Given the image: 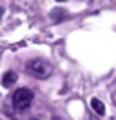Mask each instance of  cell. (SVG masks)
<instances>
[{"label": "cell", "instance_id": "52a82bcc", "mask_svg": "<svg viewBox=\"0 0 116 120\" xmlns=\"http://www.w3.org/2000/svg\"><path fill=\"white\" fill-rule=\"evenodd\" d=\"M60 2H65V0H60Z\"/></svg>", "mask_w": 116, "mask_h": 120}, {"label": "cell", "instance_id": "3957f363", "mask_svg": "<svg viewBox=\"0 0 116 120\" xmlns=\"http://www.w3.org/2000/svg\"><path fill=\"white\" fill-rule=\"evenodd\" d=\"M16 78H18V75H16L14 71H7V73H4V76H2V86H4V87H11V86L16 82Z\"/></svg>", "mask_w": 116, "mask_h": 120}, {"label": "cell", "instance_id": "5b68a950", "mask_svg": "<svg viewBox=\"0 0 116 120\" xmlns=\"http://www.w3.org/2000/svg\"><path fill=\"white\" fill-rule=\"evenodd\" d=\"M67 13H65V11H53V13H51V18H53V20H54V22H60V20H65V18H67Z\"/></svg>", "mask_w": 116, "mask_h": 120}, {"label": "cell", "instance_id": "8992f818", "mask_svg": "<svg viewBox=\"0 0 116 120\" xmlns=\"http://www.w3.org/2000/svg\"><path fill=\"white\" fill-rule=\"evenodd\" d=\"M31 120H40V118H36V116H35V118H31Z\"/></svg>", "mask_w": 116, "mask_h": 120}, {"label": "cell", "instance_id": "277c9868", "mask_svg": "<svg viewBox=\"0 0 116 120\" xmlns=\"http://www.w3.org/2000/svg\"><path fill=\"white\" fill-rule=\"evenodd\" d=\"M91 107H93L98 115H102V116H103V113H105V105L102 104L98 98H93V100H91Z\"/></svg>", "mask_w": 116, "mask_h": 120}, {"label": "cell", "instance_id": "7a4b0ae2", "mask_svg": "<svg viewBox=\"0 0 116 120\" xmlns=\"http://www.w3.org/2000/svg\"><path fill=\"white\" fill-rule=\"evenodd\" d=\"M33 91L27 89V87H20V89H16L13 93V97H11V102H13V107L14 109H18V111H22V109H27L29 105H31V102H33Z\"/></svg>", "mask_w": 116, "mask_h": 120}, {"label": "cell", "instance_id": "6da1fadb", "mask_svg": "<svg viewBox=\"0 0 116 120\" xmlns=\"http://www.w3.org/2000/svg\"><path fill=\"white\" fill-rule=\"evenodd\" d=\"M25 71L38 80H45L53 75V66H51V62L44 58H31L25 64Z\"/></svg>", "mask_w": 116, "mask_h": 120}]
</instances>
